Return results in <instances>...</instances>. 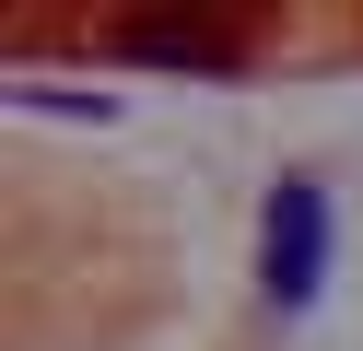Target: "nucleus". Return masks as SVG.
Masks as SVG:
<instances>
[{"mask_svg": "<svg viewBox=\"0 0 363 351\" xmlns=\"http://www.w3.org/2000/svg\"><path fill=\"white\" fill-rule=\"evenodd\" d=\"M316 281H328V187H316V176H281V187H269V304L305 316Z\"/></svg>", "mask_w": 363, "mask_h": 351, "instance_id": "f257e3e1", "label": "nucleus"}, {"mask_svg": "<svg viewBox=\"0 0 363 351\" xmlns=\"http://www.w3.org/2000/svg\"><path fill=\"white\" fill-rule=\"evenodd\" d=\"M118 59H129V70H188V82H223V70H235V35H211V23H118Z\"/></svg>", "mask_w": 363, "mask_h": 351, "instance_id": "f03ea898", "label": "nucleus"}]
</instances>
